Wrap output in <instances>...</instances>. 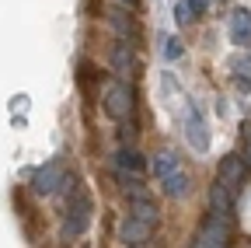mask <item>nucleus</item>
I'll return each instance as SVG.
<instances>
[{
  "instance_id": "obj_1",
  "label": "nucleus",
  "mask_w": 251,
  "mask_h": 248,
  "mask_svg": "<svg viewBox=\"0 0 251 248\" xmlns=\"http://www.w3.org/2000/svg\"><path fill=\"white\" fill-rule=\"evenodd\" d=\"M101 109H105V115L115 119V122L133 119V112H136L133 84L126 81V77H112V81H105V87H101Z\"/></svg>"
},
{
  "instance_id": "obj_2",
  "label": "nucleus",
  "mask_w": 251,
  "mask_h": 248,
  "mask_svg": "<svg viewBox=\"0 0 251 248\" xmlns=\"http://www.w3.org/2000/svg\"><path fill=\"white\" fill-rule=\"evenodd\" d=\"M91 213H94V203L87 193H77L67 206V213H63V227H59V238L70 241V238H80L91 224Z\"/></svg>"
},
{
  "instance_id": "obj_3",
  "label": "nucleus",
  "mask_w": 251,
  "mask_h": 248,
  "mask_svg": "<svg viewBox=\"0 0 251 248\" xmlns=\"http://www.w3.org/2000/svg\"><path fill=\"white\" fill-rule=\"evenodd\" d=\"M63 182H67V168H63L59 158H52V161H46L42 168L31 171V182H28V185H31V193H35V196H52Z\"/></svg>"
},
{
  "instance_id": "obj_4",
  "label": "nucleus",
  "mask_w": 251,
  "mask_h": 248,
  "mask_svg": "<svg viewBox=\"0 0 251 248\" xmlns=\"http://www.w3.org/2000/svg\"><path fill=\"white\" fill-rule=\"evenodd\" d=\"M227 238H230V220H227V217L209 213L206 220L199 224V231H196L192 245H196V248H224V245H227Z\"/></svg>"
},
{
  "instance_id": "obj_5",
  "label": "nucleus",
  "mask_w": 251,
  "mask_h": 248,
  "mask_svg": "<svg viewBox=\"0 0 251 248\" xmlns=\"http://www.w3.org/2000/svg\"><path fill=\"white\" fill-rule=\"evenodd\" d=\"M108 67H112L115 77H126V81L136 74V49H133L129 39H115V42H112V49H108Z\"/></svg>"
},
{
  "instance_id": "obj_6",
  "label": "nucleus",
  "mask_w": 251,
  "mask_h": 248,
  "mask_svg": "<svg viewBox=\"0 0 251 248\" xmlns=\"http://www.w3.org/2000/svg\"><path fill=\"white\" fill-rule=\"evenodd\" d=\"M150 238H153V224H143V220H136V217H126L122 227H119V241L129 245V248L150 245Z\"/></svg>"
},
{
  "instance_id": "obj_7",
  "label": "nucleus",
  "mask_w": 251,
  "mask_h": 248,
  "mask_svg": "<svg viewBox=\"0 0 251 248\" xmlns=\"http://www.w3.org/2000/svg\"><path fill=\"white\" fill-rule=\"evenodd\" d=\"M108 28L115 32V39H136V18L126 11V4H119V7H112L108 11Z\"/></svg>"
},
{
  "instance_id": "obj_8",
  "label": "nucleus",
  "mask_w": 251,
  "mask_h": 248,
  "mask_svg": "<svg viewBox=\"0 0 251 248\" xmlns=\"http://www.w3.org/2000/svg\"><path fill=\"white\" fill-rule=\"evenodd\" d=\"M185 137H188V143H192L199 154L209 150V133H206V126H202V119H199L196 109H188V115H185Z\"/></svg>"
},
{
  "instance_id": "obj_9",
  "label": "nucleus",
  "mask_w": 251,
  "mask_h": 248,
  "mask_svg": "<svg viewBox=\"0 0 251 248\" xmlns=\"http://www.w3.org/2000/svg\"><path fill=\"white\" fill-rule=\"evenodd\" d=\"M244 171H248V161H244V158H237V154H227V158L220 161V182H224L227 189H234V185H241Z\"/></svg>"
},
{
  "instance_id": "obj_10",
  "label": "nucleus",
  "mask_w": 251,
  "mask_h": 248,
  "mask_svg": "<svg viewBox=\"0 0 251 248\" xmlns=\"http://www.w3.org/2000/svg\"><path fill=\"white\" fill-rule=\"evenodd\" d=\"M129 217H136V220L157 227V206H153V199L143 196V193H133V196H129Z\"/></svg>"
},
{
  "instance_id": "obj_11",
  "label": "nucleus",
  "mask_w": 251,
  "mask_h": 248,
  "mask_svg": "<svg viewBox=\"0 0 251 248\" xmlns=\"http://www.w3.org/2000/svg\"><path fill=\"white\" fill-rule=\"evenodd\" d=\"M209 213L227 217V220H230V189H227L220 178H216V185L209 189Z\"/></svg>"
},
{
  "instance_id": "obj_12",
  "label": "nucleus",
  "mask_w": 251,
  "mask_h": 248,
  "mask_svg": "<svg viewBox=\"0 0 251 248\" xmlns=\"http://www.w3.org/2000/svg\"><path fill=\"white\" fill-rule=\"evenodd\" d=\"M161 182H164V196H168V199H178V196H185V193H188V175H185V171H178V168H175V171H168Z\"/></svg>"
},
{
  "instance_id": "obj_13",
  "label": "nucleus",
  "mask_w": 251,
  "mask_h": 248,
  "mask_svg": "<svg viewBox=\"0 0 251 248\" xmlns=\"http://www.w3.org/2000/svg\"><path fill=\"white\" fill-rule=\"evenodd\" d=\"M230 39L237 46H248L251 42V21H248V11H234V21H230Z\"/></svg>"
},
{
  "instance_id": "obj_14",
  "label": "nucleus",
  "mask_w": 251,
  "mask_h": 248,
  "mask_svg": "<svg viewBox=\"0 0 251 248\" xmlns=\"http://www.w3.org/2000/svg\"><path fill=\"white\" fill-rule=\"evenodd\" d=\"M115 165H119L122 171H133V175H140V171L147 168V165H143V158H140L133 147H122V150L115 154Z\"/></svg>"
},
{
  "instance_id": "obj_15",
  "label": "nucleus",
  "mask_w": 251,
  "mask_h": 248,
  "mask_svg": "<svg viewBox=\"0 0 251 248\" xmlns=\"http://www.w3.org/2000/svg\"><path fill=\"white\" fill-rule=\"evenodd\" d=\"M175 168H178V158H175L171 150H164V154H157V158L150 161V171H153L157 178H164V175H168V171H175Z\"/></svg>"
},
{
  "instance_id": "obj_16",
  "label": "nucleus",
  "mask_w": 251,
  "mask_h": 248,
  "mask_svg": "<svg viewBox=\"0 0 251 248\" xmlns=\"http://www.w3.org/2000/svg\"><path fill=\"white\" fill-rule=\"evenodd\" d=\"M161 42H164V49H161L164 59H178V56H181V42H178V39H168V35H164Z\"/></svg>"
},
{
  "instance_id": "obj_17",
  "label": "nucleus",
  "mask_w": 251,
  "mask_h": 248,
  "mask_svg": "<svg viewBox=\"0 0 251 248\" xmlns=\"http://www.w3.org/2000/svg\"><path fill=\"white\" fill-rule=\"evenodd\" d=\"M175 18H178V25H188V21H192V4L181 0V4L175 7Z\"/></svg>"
},
{
  "instance_id": "obj_18",
  "label": "nucleus",
  "mask_w": 251,
  "mask_h": 248,
  "mask_svg": "<svg viewBox=\"0 0 251 248\" xmlns=\"http://www.w3.org/2000/svg\"><path fill=\"white\" fill-rule=\"evenodd\" d=\"M241 158L251 165V122H248V126H244V154H241Z\"/></svg>"
},
{
  "instance_id": "obj_19",
  "label": "nucleus",
  "mask_w": 251,
  "mask_h": 248,
  "mask_svg": "<svg viewBox=\"0 0 251 248\" xmlns=\"http://www.w3.org/2000/svg\"><path fill=\"white\" fill-rule=\"evenodd\" d=\"M119 4H126V7H133V4H136V0H119Z\"/></svg>"
}]
</instances>
